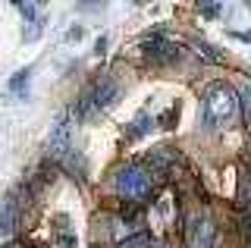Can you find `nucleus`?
<instances>
[{
  "instance_id": "1",
  "label": "nucleus",
  "mask_w": 251,
  "mask_h": 248,
  "mask_svg": "<svg viewBox=\"0 0 251 248\" xmlns=\"http://www.w3.org/2000/svg\"><path fill=\"white\" fill-rule=\"evenodd\" d=\"M239 110H242V100L226 82H217L204 91V126L223 129L239 116Z\"/></svg>"
},
{
  "instance_id": "2",
  "label": "nucleus",
  "mask_w": 251,
  "mask_h": 248,
  "mask_svg": "<svg viewBox=\"0 0 251 248\" xmlns=\"http://www.w3.org/2000/svg\"><path fill=\"white\" fill-rule=\"evenodd\" d=\"M113 189L126 204H141V201H148L151 192H154V176L138 164H126V167L116 170Z\"/></svg>"
},
{
  "instance_id": "3",
  "label": "nucleus",
  "mask_w": 251,
  "mask_h": 248,
  "mask_svg": "<svg viewBox=\"0 0 251 248\" xmlns=\"http://www.w3.org/2000/svg\"><path fill=\"white\" fill-rule=\"evenodd\" d=\"M116 98H120V85H116L110 75H100V79H94L88 88L82 91V100H78V113L82 116H98L110 110V107L116 104Z\"/></svg>"
},
{
  "instance_id": "4",
  "label": "nucleus",
  "mask_w": 251,
  "mask_h": 248,
  "mask_svg": "<svg viewBox=\"0 0 251 248\" xmlns=\"http://www.w3.org/2000/svg\"><path fill=\"white\" fill-rule=\"evenodd\" d=\"M185 245L188 248H214L217 245V223L210 220V214H195L185 223Z\"/></svg>"
},
{
  "instance_id": "5",
  "label": "nucleus",
  "mask_w": 251,
  "mask_h": 248,
  "mask_svg": "<svg viewBox=\"0 0 251 248\" xmlns=\"http://www.w3.org/2000/svg\"><path fill=\"white\" fill-rule=\"evenodd\" d=\"M145 53L151 57V63H160V66H170V63H176L179 57H182V48H179L176 41H170V38H163V35H151V38H145Z\"/></svg>"
},
{
  "instance_id": "6",
  "label": "nucleus",
  "mask_w": 251,
  "mask_h": 248,
  "mask_svg": "<svg viewBox=\"0 0 251 248\" xmlns=\"http://www.w3.org/2000/svg\"><path fill=\"white\" fill-rule=\"evenodd\" d=\"M69 148H73V126H69V116L63 113L57 120V126H53V132H50V154L63 160L69 154Z\"/></svg>"
},
{
  "instance_id": "7",
  "label": "nucleus",
  "mask_w": 251,
  "mask_h": 248,
  "mask_svg": "<svg viewBox=\"0 0 251 248\" xmlns=\"http://www.w3.org/2000/svg\"><path fill=\"white\" fill-rule=\"evenodd\" d=\"M13 226H16V198H6L3 211H0V232L13 236Z\"/></svg>"
},
{
  "instance_id": "8",
  "label": "nucleus",
  "mask_w": 251,
  "mask_h": 248,
  "mask_svg": "<svg viewBox=\"0 0 251 248\" xmlns=\"http://www.w3.org/2000/svg\"><path fill=\"white\" fill-rule=\"evenodd\" d=\"M28 79H31V69H19V73L10 79V88H13V95H19V98H25V88H28Z\"/></svg>"
},
{
  "instance_id": "9",
  "label": "nucleus",
  "mask_w": 251,
  "mask_h": 248,
  "mask_svg": "<svg viewBox=\"0 0 251 248\" xmlns=\"http://www.w3.org/2000/svg\"><path fill=\"white\" fill-rule=\"evenodd\" d=\"M123 245H126V248H167L163 242H151V236H148V232H138V236L126 239Z\"/></svg>"
},
{
  "instance_id": "10",
  "label": "nucleus",
  "mask_w": 251,
  "mask_h": 248,
  "mask_svg": "<svg viewBox=\"0 0 251 248\" xmlns=\"http://www.w3.org/2000/svg\"><path fill=\"white\" fill-rule=\"evenodd\" d=\"M239 198L245 201V204H251V167L242 170V179H239Z\"/></svg>"
},
{
  "instance_id": "11",
  "label": "nucleus",
  "mask_w": 251,
  "mask_h": 248,
  "mask_svg": "<svg viewBox=\"0 0 251 248\" xmlns=\"http://www.w3.org/2000/svg\"><path fill=\"white\" fill-rule=\"evenodd\" d=\"M148 126H151V120H148V116H145V113H141V116H138V120H135V123H132V126H129V129H126V135H129V138H138V135H145V129H148Z\"/></svg>"
},
{
  "instance_id": "12",
  "label": "nucleus",
  "mask_w": 251,
  "mask_h": 248,
  "mask_svg": "<svg viewBox=\"0 0 251 248\" xmlns=\"http://www.w3.org/2000/svg\"><path fill=\"white\" fill-rule=\"evenodd\" d=\"M16 6H19V13L25 16V22H31V25H35V22H41V16H38V10H41V6H38V3H16Z\"/></svg>"
},
{
  "instance_id": "13",
  "label": "nucleus",
  "mask_w": 251,
  "mask_h": 248,
  "mask_svg": "<svg viewBox=\"0 0 251 248\" xmlns=\"http://www.w3.org/2000/svg\"><path fill=\"white\" fill-rule=\"evenodd\" d=\"M239 100H242V110H245V120H248V126H251V82L245 85V88H242Z\"/></svg>"
},
{
  "instance_id": "14",
  "label": "nucleus",
  "mask_w": 251,
  "mask_h": 248,
  "mask_svg": "<svg viewBox=\"0 0 251 248\" xmlns=\"http://www.w3.org/2000/svg\"><path fill=\"white\" fill-rule=\"evenodd\" d=\"M198 13H201L204 19H217L220 13H223V6H220V3H201V6H198Z\"/></svg>"
},
{
  "instance_id": "15",
  "label": "nucleus",
  "mask_w": 251,
  "mask_h": 248,
  "mask_svg": "<svg viewBox=\"0 0 251 248\" xmlns=\"http://www.w3.org/2000/svg\"><path fill=\"white\" fill-rule=\"evenodd\" d=\"M195 48H198V53H204V57H207V60H220V53H217L214 48H210L207 41H198V44H195Z\"/></svg>"
},
{
  "instance_id": "16",
  "label": "nucleus",
  "mask_w": 251,
  "mask_h": 248,
  "mask_svg": "<svg viewBox=\"0 0 251 248\" xmlns=\"http://www.w3.org/2000/svg\"><path fill=\"white\" fill-rule=\"evenodd\" d=\"M57 242H60V248H75V236H69V232H60Z\"/></svg>"
},
{
  "instance_id": "17",
  "label": "nucleus",
  "mask_w": 251,
  "mask_h": 248,
  "mask_svg": "<svg viewBox=\"0 0 251 248\" xmlns=\"http://www.w3.org/2000/svg\"><path fill=\"white\" fill-rule=\"evenodd\" d=\"M242 232H245V239H251V207L242 214Z\"/></svg>"
},
{
  "instance_id": "18",
  "label": "nucleus",
  "mask_w": 251,
  "mask_h": 248,
  "mask_svg": "<svg viewBox=\"0 0 251 248\" xmlns=\"http://www.w3.org/2000/svg\"><path fill=\"white\" fill-rule=\"evenodd\" d=\"M107 50V38H98V44H94V53H98V57H100V53H104Z\"/></svg>"
},
{
  "instance_id": "19",
  "label": "nucleus",
  "mask_w": 251,
  "mask_h": 248,
  "mask_svg": "<svg viewBox=\"0 0 251 248\" xmlns=\"http://www.w3.org/2000/svg\"><path fill=\"white\" fill-rule=\"evenodd\" d=\"M85 32H82V28H78V25H73V28H69V41H78V38H82Z\"/></svg>"
},
{
  "instance_id": "20",
  "label": "nucleus",
  "mask_w": 251,
  "mask_h": 248,
  "mask_svg": "<svg viewBox=\"0 0 251 248\" xmlns=\"http://www.w3.org/2000/svg\"><path fill=\"white\" fill-rule=\"evenodd\" d=\"M173 116H176V113H173V110L160 116V120H163V123H160V126H163V129H170V126H173Z\"/></svg>"
},
{
  "instance_id": "21",
  "label": "nucleus",
  "mask_w": 251,
  "mask_h": 248,
  "mask_svg": "<svg viewBox=\"0 0 251 248\" xmlns=\"http://www.w3.org/2000/svg\"><path fill=\"white\" fill-rule=\"evenodd\" d=\"M232 38H239V41H248V44H251V32H232Z\"/></svg>"
},
{
  "instance_id": "22",
  "label": "nucleus",
  "mask_w": 251,
  "mask_h": 248,
  "mask_svg": "<svg viewBox=\"0 0 251 248\" xmlns=\"http://www.w3.org/2000/svg\"><path fill=\"white\" fill-rule=\"evenodd\" d=\"M10 248H25V245H10Z\"/></svg>"
}]
</instances>
